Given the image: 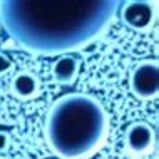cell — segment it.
I'll use <instances>...</instances> for the list:
<instances>
[{"mask_svg": "<svg viewBox=\"0 0 159 159\" xmlns=\"http://www.w3.org/2000/svg\"><path fill=\"white\" fill-rule=\"evenodd\" d=\"M80 70V62L79 59L70 54L61 55L57 61L52 64V77L57 84L62 85H70L75 82L77 75Z\"/></svg>", "mask_w": 159, "mask_h": 159, "instance_id": "obj_7", "label": "cell"}, {"mask_svg": "<svg viewBox=\"0 0 159 159\" xmlns=\"http://www.w3.org/2000/svg\"><path fill=\"white\" fill-rule=\"evenodd\" d=\"M154 129L151 124L144 121H136L131 122L124 132V144H126L127 151H131L136 156H143L152 151L154 148Z\"/></svg>", "mask_w": 159, "mask_h": 159, "instance_id": "obj_5", "label": "cell"}, {"mask_svg": "<svg viewBox=\"0 0 159 159\" xmlns=\"http://www.w3.org/2000/svg\"><path fill=\"white\" fill-rule=\"evenodd\" d=\"M109 117L97 97L70 92L50 106L45 119V141L61 159H87L104 144Z\"/></svg>", "mask_w": 159, "mask_h": 159, "instance_id": "obj_2", "label": "cell"}, {"mask_svg": "<svg viewBox=\"0 0 159 159\" xmlns=\"http://www.w3.org/2000/svg\"><path fill=\"white\" fill-rule=\"evenodd\" d=\"M136 159H137V157H136Z\"/></svg>", "mask_w": 159, "mask_h": 159, "instance_id": "obj_11", "label": "cell"}, {"mask_svg": "<svg viewBox=\"0 0 159 159\" xmlns=\"http://www.w3.org/2000/svg\"><path fill=\"white\" fill-rule=\"evenodd\" d=\"M119 5L116 0H2L0 25L25 52L61 57L101 37Z\"/></svg>", "mask_w": 159, "mask_h": 159, "instance_id": "obj_1", "label": "cell"}, {"mask_svg": "<svg viewBox=\"0 0 159 159\" xmlns=\"http://www.w3.org/2000/svg\"><path fill=\"white\" fill-rule=\"evenodd\" d=\"M0 159H3V157H0Z\"/></svg>", "mask_w": 159, "mask_h": 159, "instance_id": "obj_10", "label": "cell"}, {"mask_svg": "<svg viewBox=\"0 0 159 159\" xmlns=\"http://www.w3.org/2000/svg\"><path fill=\"white\" fill-rule=\"evenodd\" d=\"M12 69V61L3 52H0V75H5Z\"/></svg>", "mask_w": 159, "mask_h": 159, "instance_id": "obj_8", "label": "cell"}, {"mask_svg": "<svg viewBox=\"0 0 159 159\" xmlns=\"http://www.w3.org/2000/svg\"><path fill=\"white\" fill-rule=\"evenodd\" d=\"M121 5V20L126 27L136 32H148L152 29L157 17L156 2L129 0V2H124Z\"/></svg>", "mask_w": 159, "mask_h": 159, "instance_id": "obj_4", "label": "cell"}, {"mask_svg": "<svg viewBox=\"0 0 159 159\" xmlns=\"http://www.w3.org/2000/svg\"><path fill=\"white\" fill-rule=\"evenodd\" d=\"M10 91H12V96L20 99V101H30V99L37 97L39 92H40V80L32 72L20 70L12 79Z\"/></svg>", "mask_w": 159, "mask_h": 159, "instance_id": "obj_6", "label": "cell"}, {"mask_svg": "<svg viewBox=\"0 0 159 159\" xmlns=\"http://www.w3.org/2000/svg\"><path fill=\"white\" fill-rule=\"evenodd\" d=\"M10 146V136L5 131H0V152H5Z\"/></svg>", "mask_w": 159, "mask_h": 159, "instance_id": "obj_9", "label": "cell"}, {"mask_svg": "<svg viewBox=\"0 0 159 159\" xmlns=\"http://www.w3.org/2000/svg\"><path fill=\"white\" fill-rule=\"evenodd\" d=\"M129 87L137 99L149 101L159 94V64L156 59L139 61L131 70Z\"/></svg>", "mask_w": 159, "mask_h": 159, "instance_id": "obj_3", "label": "cell"}]
</instances>
